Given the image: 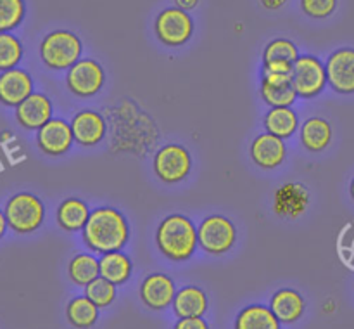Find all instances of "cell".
<instances>
[{"instance_id":"obj_1","label":"cell","mask_w":354,"mask_h":329,"mask_svg":"<svg viewBox=\"0 0 354 329\" xmlns=\"http://www.w3.org/2000/svg\"><path fill=\"white\" fill-rule=\"evenodd\" d=\"M82 238L86 248L104 255L123 249L130 238V227L120 210L113 206H99L90 213Z\"/></svg>"},{"instance_id":"obj_2","label":"cell","mask_w":354,"mask_h":329,"mask_svg":"<svg viewBox=\"0 0 354 329\" xmlns=\"http://www.w3.org/2000/svg\"><path fill=\"white\" fill-rule=\"evenodd\" d=\"M156 244L166 258L173 262H185L196 253L199 244L197 227L185 215H169L159 224Z\"/></svg>"},{"instance_id":"obj_3","label":"cell","mask_w":354,"mask_h":329,"mask_svg":"<svg viewBox=\"0 0 354 329\" xmlns=\"http://www.w3.org/2000/svg\"><path fill=\"white\" fill-rule=\"evenodd\" d=\"M82 38L69 30H54L45 35L40 44V57L54 71L69 69L82 59Z\"/></svg>"},{"instance_id":"obj_4","label":"cell","mask_w":354,"mask_h":329,"mask_svg":"<svg viewBox=\"0 0 354 329\" xmlns=\"http://www.w3.org/2000/svg\"><path fill=\"white\" fill-rule=\"evenodd\" d=\"M7 224L17 234H30L35 232L45 218V206L38 196L31 193L14 194L3 210Z\"/></svg>"},{"instance_id":"obj_5","label":"cell","mask_w":354,"mask_h":329,"mask_svg":"<svg viewBox=\"0 0 354 329\" xmlns=\"http://www.w3.org/2000/svg\"><path fill=\"white\" fill-rule=\"evenodd\" d=\"M292 85L297 96L303 99H313L324 92L327 80V68L313 54H303L292 66Z\"/></svg>"},{"instance_id":"obj_6","label":"cell","mask_w":354,"mask_h":329,"mask_svg":"<svg viewBox=\"0 0 354 329\" xmlns=\"http://www.w3.org/2000/svg\"><path fill=\"white\" fill-rule=\"evenodd\" d=\"M154 31L161 44L180 47L192 38L194 19L189 10H183L176 6L168 7L156 17Z\"/></svg>"},{"instance_id":"obj_7","label":"cell","mask_w":354,"mask_h":329,"mask_svg":"<svg viewBox=\"0 0 354 329\" xmlns=\"http://www.w3.org/2000/svg\"><path fill=\"white\" fill-rule=\"evenodd\" d=\"M199 246L211 255H223L234 248L237 241V231L227 217L211 215L206 217L197 227Z\"/></svg>"},{"instance_id":"obj_8","label":"cell","mask_w":354,"mask_h":329,"mask_svg":"<svg viewBox=\"0 0 354 329\" xmlns=\"http://www.w3.org/2000/svg\"><path fill=\"white\" fill-rule=\"evenodd\" d=\"M192 170V156L180 144H168L154 156V172L166 184L182 182Z\"/></svg>"},{"instance_id":"obj_9","label":"cell","mask_w":354,"mask_h":329,"mask_svg":"<svg viewBox=\"0 0 354 329\" xmlns=\"http://www.w3.org/2000/svg\"><path fill=\"white\" fill-rule=\"evenodd\" d=\"M104 82H106L104 68L93 59H80L68 69L66 75V85L69 92L82 99L95 96L104 87Z\"/></svg>"},{"instance_id":"obj_10","label":"cell","mask_w":354,"mask_h":329,"mask_svg":"<svg viewBox=\"0 0 354 329\" xmlns=\"http://www.w3.org/2000/svg\"><path fill=\"white\" fill-rule=\"evenodd\" d=\"M73 137L71 123L62 118H52L37 132V144L41 152L48 156H61L71 149Z\"/></svg>"},{"instance_id":"obj_11","label":"cell","mask_w":354,"mask_h":329,"mask_svg":"<svg viewBox=\"0 0 354 329\" xmlns=\"http://www.w3.org/2000/svg\"><path fill=\"white\" fill-rule=\"evenodd\" d=\"M328 85L339 94H354V48L342 47L328 55Z\"/></svg>"},{"instance_id":"obj_12","label":"cell","mask_w":354,"mask_h":329,"mask_svg":"<svg viewBox=\"0 0 354 329\" xmlns=\"http://www.w3.org/2000/svg\"><path fill=\"white\" fill-rule=\"evenodd\" d=\"M71 130L75 142H78L80 145L92 148L106 137L107 123L99 111L83 109L78 111L71 120Z\"/></svg>"},{"instance_id":"obj_13","label":"cell","mask_w":354,"mask_h":329,"mask_svg":"<svg viewBox=\"0 0 354 329\" xmlns=\"http://www.w3.org/2000/svg\"><path fill=\"white\" fill-rule=\"evenodd\" d=\"M175 283L166 274H151L140 286V298L152 310H165L175 300Z\"/></svg>"},{"instance_id":"obj_14","label":"cell","mask_w":354,"mask_h":329,"mask_svg":"<svg viewBox=\"0 0 354 329\" xmlns=\"http://www.w3.org/2000/svg\"><path fill=\"white\" fill-rule=\"evenodd\" d=\"M33 94V80L24 69L12 68L0 73V103L17 107Z\"/></svg>"},{"instance_id":"obj_15","label":"cell","mask_w":354,"mask_h":329,"mask_svg":"<svg viewBox=\"0 0 354 329\" xmlns=\"http://www.w3.org/2000/svg\"><path fill=\"white\" fill-rule=\"evenodd\" d=\"M299 55V48L292 40L273 38L263 51V71L290 73Z\"/></svg>"},{"instance_id":"obj_16","label":"cell","mask_w":354,"mask_h":329,"mask_svg":"<svg viewBox=\"0 0 354 329\" xmlns=\"http://www.w3.org/2000/svg\"><path fill=\"white\" fill-rule=\"evenodd\" d=\"M52 113L54 107L50 99L45 94L33 92L16 107V120L28 130H38L48 120H52Z\"/></svg>"},{"instance_id":"obj_17","label":"cell","mask_w":354,"mask_h":329,"mask_svg":"<svg viewBox=\"0 0 354 329\" xmlns=\"http://www.w3.org/2000/svg\"><path fill=\"white\" fill-rule=\"evenodd\" d=\"M310 203V193L304 186L296 182L283 184L275 193L273 210L277 215L286 218H297L306 211Z\"/></svg>"},{"instance_id":"obj_18","label":"cell","mask_w":354,"mask_h":329,"mask_svg":"<svg viewBox=\"0 0 354 329\" xmlns=\"http://www.w3.org/2000/svg\"><path fill=\"white\" fill-rule=\"evenodd\" d=\"M287 156V145L283 139L273 134H261L252 141L251 158L258 166L265 170H273L283 163Z\"/></svg>"},{"instance_id":"obj_19","label":"cell","mask_w":354,"mask_h":329,"mask_svg":"<svg viewBox=\"0 0 354 329\" xmlns=\"http://www.w3.org/2000/svg\"><path fill=\"white\" fill-rule=\"evenodd\" d=\"M270 308H272L273 314L280 322L292 324V322L299 321L303 317L306 303H304V298L299 291L286 287V290H279L273 294L272 301H270Z\"/></svg>"},{"instance_id":"obj_20","label":"cell","mask_w":354,"mask_h":329,"mask_svg":"<svg viewBox=\"0 0 354 329\" xmlns=\"http://www.w3.org/2000/svg\"><path fill=\"white\" fill-rule=\"evenodd\" d=\"M173 310L176 317H203L207 310V298L201 287L185 286L176 291L173 300Z\"/></svg>"},{"instance_id":"obj_21","label":"cell","mask_w":354,"mask_h":329,"mask_svg":"<svg viewBox=\"0 0 354 329\" xmlns=\"http://www.w3.org/2000/svg\"><path fill=\"white\" fill-rule=\"evenodd\" d=\"M332 142V127L324 118H310L301 127V144L310 152H322Z\"/></svg>"},{"instance_id":"obj_22","label":"cell","mask_w":354,"mask_h":329,"mask_svg":"<svg viewBox=\"0 0 354 329\" xmlns=\"http://www.w3.org/2000/svg\"><path fill=\"white\" fill-rule=\"evenodd\" d=\"M90 213L92 211L85 201L78 199V197H68L57 208V224L68 232L83 231Z\"/></svg>"},{"instance_id":"obj_23","label":"cell","mask_w":354,"mask_h":329,"mask_svg":"<svg viewBox=\"0 0 354 329\" xmlns=\"http://www.w3.org/2000/svg\"><path fill=\"white\" fill-rule=\"evenodd\" d=\"M282 322L266 305H248L235 319V329H280Z\"/></svg>"},{"instance_id":"obj_24","label":"cell","mask_w":354,"mask_h":329,"mask_svg":"<svg viewBox=\"0 0 354 329\" xmlns=\"http://www.w3.org/2000/svg\"><path fill=\"white\" fill-rule=\"evenodd\" d=\"M266 132L280 139H289L299 128V116L292 107H272L263 120Z\"/></svg>"},{"instance_id":"obj_25","label":"cell","mask_w":354,"mask_h":329,"mask_svg":"<svg viewBox=\"0 0 354 329\" xmlns=\"http://www.w3.org/2000/svg\"><path fill=\"white\" fill-rule=\"evenodd\" d=\"M100 265V276L106 277L113 284H124L131 276L133 270V263H131L130 256L127 253L120 251H111L104 253L99 258Z\"/></svg>"},{"instance_id":"obj_26","label":"cell","mask_w":354,"mask_h":329,"mask_svg":"<svg viewBox=\"0 0 354 329\" xmlns=\"http://www.w3.org/2000/svg\"><path fill=\"white\" fill-rule=\"evenodd\" d=\"M69 324L78 329H90L99 319V307L86 296H76L66 307Z\"/></svg>"},{"instance_id":"obj_27","label":"cell","mask_w":354,"mask_h":329,"mask_svg":"<svg viewBox=\"0 0 354 329\" xmlns=\"http://www.w3.org/2000/svg\"><path fill=\"white\" fill-rule=\"evenodd\" d=\"M68 274L73 283L78 284V286H86L100 276L99 260L90 253H80L69 262Z\"/></svg>"},{"instance_id":"obj_28","label":"cell","mask_w":354,"mask_h":329,"mask_svg":"<svg viewBox=\"0 0 354 329\" xmlns=\"http://www.w3.org/2000/svg\"><path fill=\"white\" fill-rule=\"evenodd\" d=\"M259 92H261L263 100H265L270 107H290L296 103L297 97H299L297 96L296 89H294L292 82L280 83V85L261 82Z\"/></svg>"},{"instance_id":"obj_29","label":"cell","mask_w":354,"mask_h":329,"mask_svg":"<svg viewBox=\"0 0 354 329\" xmlns=\"http://www.w3.org/2000/svg\"><path fill=\"white\" fill-rule=\"evenodd\" d=\"M23 59V44L10 31L0 33V71H7L19 64Z\"/></svg>"},{"instance_id":"obj_30","label":"cell","mask_w":354,"mask_h":329,"mask_svg":"<svg viewBox=\"0 0 354 329\" xmlns=\"http://www.w3.org/2000/svg\"><path fill=\"white\" fill-rule=\"evenodd\" d=\"M26 16L24 0H0V33L12 31Z\"/></svg>"},{"instance_id":"obj_31","label":"cell","mask_w":354,"mask_h":329,"mask_svg":"<svg viewBox=\"0 0 354 329\" xmlns=\"http://www.w3.org/2000/svg\"><path fill=\"white\" fill-rule=\"evenodd\" d=\"M85 296L90 298L99 308L109 307L116 298V284L107 281L106 277L99 276L85 286Z\"/></svg>"},{"instance_id":"obj_32","label":"cell","mask_w":354,"mask_h":329,"mask_svg":"<svg viewBox=\"0 0 354 329\" xmlns=\"http://www.w3.org/2000/svg\"><path fill=\"white\" fill-rule=\"evenodd\" d=\"M337 7V0H301V9L313 19H325L332 16Z\"/></svg>"},{"instance_id":"obj_33","label":"cell","mask_w":354,"mask_h":329,"mask_svg":"<svg viewBox=\"0 0 354 329\" xmlns=\"http://www.w3.org/2000/svg\"><path fill=\"white\" fill-rule=\"evenodd\" d=\"M173 329H209V326L203 317H183L178 319Z\"/></svg>"},{"instance_id":"obj_34","label":"cell","mask_w":354,"mask_h":329,"mask_svg":"<svg viewBox=\"0 0 354 329\" xmlns=\"http://www.w3.org/2000/svg\"><path fill=\"white\" fill-rule=\"evenodd\" d=\"M259 2H261V6L265 7V9L275 10V9H280V7L286 6L287 0H259Z\"/></svg>"},{"instance_id":"obj_35","label":"cell","mask_w":354,"mask_h":329,"mask_svg":"<svg viewBox=\"0 0 354 329\" xmlns=\"http://www.w3.org/2000/svg\"><path fill=\"white\" fill-rule=\"evenodd\" d=\"M175 3H176V7H180V9L192 10L194 7H197L199 0H175Z\"/></svg>"},{"instance_id":"obj_36","label":"cell","mask_w":354,"mask_h":329,"mask_svg":"<svg viewBox=\"0 0 354 329\" xmlns=\"http://www.w3.org/2000/svg\"><path fill=\"white\" fill-rule=\"evenodd\" d=\"M7 227H9V224H7L6 213H3V211L0 210V239H2V238H3V234H6Z\"/></svg>"},{"instance_id":"obj_37","label":"cell","mask_w":354,"mask_h":329,"mask_svg":"<svg viewBox=\"0 0 354 329\" xmlns=\"http://www.w3.org/2000/svg\"><path fill=\"white\" fill-rule=\"evenodd\" d=\"M349 190H351V197L354 199V179H353V182H351V187H349Z\"/></svg>"}]
</instances>
